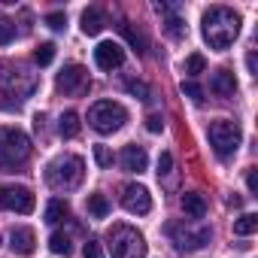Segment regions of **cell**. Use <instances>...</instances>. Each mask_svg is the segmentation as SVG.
<instances>
[{
  "instance_id": "cell-31",
  "label": "cell",
  "mask_w": 258,
  "mask_h": 258,
  "mask_svg": "<svg viewBox=\"0 0 258 258\" xmlns=\"http://www.w3.org/2000/svg\"><path fill=\"white\" fill-rule=\"evenodd\" d=\"M146 131H149V134H161V131H164V118H161L158 112H152V115L146 118Z\"/></svg>"
},
{
  "instance_id": "cell-22",
  "label": "cell",
  "mask_w": 258,
  "mask_h": 258,
  "mask_svg": "<svg viewBox=\"0 0 258 258\" xmlns=\"http://www.w3.org/2000/svg\"><path fill=\"white\" fill-rule=\"evenodd\" d=\"M67 213H70V207L55 198V201H49V207H46V222H49V225H58V222L67 219Z\"/></svg>"
},
{
  "instance_id": "cell-30",
  "label": "cell",
  "mask_w": 258,
  "mask_h": 258,
  "mask_svg": "<svg viewBox=\"0 0 258 258\" xmlns=\"http://www.w3.org/2000/svg\"><path fill=\"white\" fill-rule=\"evenodd\" d=\"M46 25H49L52 31H64V28H67V16H64V13H49V16H46Z\"/></svg>"
},
{
  "instance_id": "cell-28",
  "label": "cell",
  "mask_w": 258,
  "mask_h": 258,
  "mask_svg": "<svg viewBox=\"0 0 258 258\" xmlns=\"http://www.w3.org/2000/svg\"><path fill=\"white\" fill-rule=\"evenodd\" d=\"M13 40H16V22H10V19L0 16V46H7Z\"/></svg>"
},
{
  "instance_id": "cell-5",
  "label": "cell",
  "mask_w": 258,
  "mask_h": 258,
  "mask_svg": "<svg viewBox=\"0 0 258 258\" xmlns=\"http://www.w3.org/2000/svg\"><path fill=\"white\" fill-rule=\"evenodd\" d=\"M109 255L112 258H146V240L131 225H115L109 231Z\"/></svg>"
},
{
  "instance_id": "cell-24",
  "label": "cell",
  "mask_w": 258,
  "mask_h": 258,
  "mask_svg": "<svg viewBox=\"0 0 258 258\" xmlns=\"http://www.w3.org/2000/svg\"><path fill=\"white\" fill-rule=\"evenodd\" d=\"M94 161H97V167H100V170H109V167H112V161H115V155H112V149H109V146L97 143V146H94Z\"/></svg>"
},
{
  "instance_id": "cell-19",
  "label": "cell",
  "mask_w": 258,
  "mask_h": 258,
  "mask_svg": "<svg viewBox=\"0 0 258 258\" xmlns=\"http://www.w3.org/2000/svg\"><path fill=\"white\" fill-rule=\"evenodd\" d=\"M79 127H82V124H79V115H76L73 109L58 118V134H61L64 140H73V137L79 134Z\"/></svg>"
},
{
  "instance_id": "cell-20",
  "label": "cell",
  "mask_w": 258,
  "mask_h": 258,
  "mask_svg": "<svg viewBox=\"0 0 258 258\" xmlns=\"http://www.w3.org/2000/svg\"><path fill=\"white\" fill-rule=\"evenodd\" d=\"M258 231V216L255 213H243L240 219H234V234L237 237H249Z\"/></svg>"
},
{
  "instance_id": "cell-9",
  "label": "cell",
  "mask_w": 258,
  "mask_h": 258,
  "mask_svg": "<svg viewBox=\"0 0 258 258\" xmlns=\"http://www.w3.org/2000/svg\"><path fill=\"white\" fill-rule=\"evenodd\" d=\"M58 91L64 94H85L91 88V79H88V70L82 64H67L61 73H58Z\"/></svg>"
},
{
  "instance_id": "cell-11",
  "label": "cell",
  "mask_w": 258,
  "mask_h": 258,
  "mask_svg": "<svg viewBox=\"0 0 258 258\" xmlns=\"http://www.w3.org/2000/svg\"><path fill=\"white\" fill-rule=\"evenodd\" d=\"M121 207L131 216H146L152 210V195L146 185H124L121 188Z\"/></svg>"
},
{
  "instance_id": "cell-7",
  "label": "cell",
  "mask_w": 258,
  "mask_h": 258,
  "mask_svg": "<svg viewBox=\"0 0 258 258\" xmlns=\"http://www.w3.org/2000/svg\"><path fill=\"white\" fill-rule=\"evenodd\" d=\"M207 134H210V146H213V152H216L219 158L234 155V152L240 149V140H243L237 121H228V118L210 121V131H207Z\"/></svg>"
},
{
  "instance_id": "cell-4",
  "label": "cell",
  "mask_w": 258,
  "mask_h": 258,
  "mask_svg": "<svg viewBox=\"0 0 258 258\" xmlns=\"http://www.w3.org/2000/svg\"><path fill=\"white\" fill-rule=\"evenodd\" d=\"M40 79L37 73H31L28 67L22 64H7L0 70V94L4 97H16V100H28L34 91H37Z\"/></svg>"
},
{
  "instance_id": "cell-27",
  "label": "cell",
  "mask_w": 258,
  "mask_h": 258,
  "mask_svg": "<svg viewBox=\"0 0 258 258\" xmlns=\"http://www.w3.org/2000/svg\"><path fill=\"white\" fill-rule=\"evenodd\" d=\"M124 91L134 94V97H140V100H149V85L140 82V79H127V82H124Z\"/></svg>"
},
{
  "instance_id": "cell-15",
  "label": "cell",
  "mask_w": 258,
  "mask_h": 258,
  "mask_svg": "<svg viewBox=\"0 0 258 258\" xmlns=\"http://www.w3.org/2000/svg\"><path fill=\"white\" fill-rule=\"evenodd\" d=\"M210 91L219 94V97H231V94L237 91V79H234V73H231V70H216L213 79H210Z\"/></svg>"
},
{
  "instance_id": "cell-35",
  "label": "cell",
  "mask_w": 258,
  "mask_h": 258,
  "mask_svg": "<svg viewBox=\"0 0 258 258\" xmlns=\"http://www.w3.org/2000/svg\"><path fill=\"white\" fill-rule=\"evenodd\" d=\"M246 185H249L252 195L258 191V170H255V167H249V173H246Z\"/></svg>"
},
{
  "instance_id": "cell-3",
  "label": "cell",
  "mask_w": 258,
  "mask_h": 258,
  "mask_svg": "<svg viewBox=\"0 0 258 258\" xmlns=\"http://www.w3.org/2000/svg\"><path fill=\"white\" fill-rule=\"evenodd\" d=\"M85 176V161L79 155H61L46 167V182L55 191H73Z\"/></svg>"
},
{
  "instance_id": "cell-34",
  "label": "cell",
  "mask_w": 258,
  "mask_h": 258,
  "mask_svg": "<svg viewBox=\"0 0 258 258\" xmlns=\"http://www.w3.org/2000/svg\"><path fill=\"white\" fill-rule=\"evenodd\" d=\"M170 167H173V155H170V152H161V155H158V176H167Z\"/></svg>"
},
{
  "instance_id": "cell-17",
  "label": "cell",
  "mask_w": 258,
  "mask_h": 258,
  "mask_svg": "<svg viewBox=\"0 0 258 258\" xmlns=\"http://www.w3.org/2000/svg\"><path fill=\"white\" fill-rule=\"evenodd\" d=\"M118 34H121V37H124L127 43H131V46H134V52H137V55H146V49H149V43H146V37H143V31H137V28H134L131 22H121V25H118Z\"/></svg>"
},
{
  "instance_id": "cell-25",
  "label": "cell",
  "mask_w": 258,
  "mask_h": 258,
  "mask_svg": "<svg viewBox=\"0 0 258 258\" xmlns=\"http://www.w3.org/2000/svg\"><path fill=\"white\" fill-rule=\"evenodd\" d=\"M204 70H207V58H204L201 52H195V55L185 58V73H188V76H201Z\"/></svg>"
},
{
  "instance_id": "cell-6",
  "label": "cell",
  "mask_w": 258,
  "mask_h": 258,
  "mask_svg": "<svg viewBox=\"0 0 258 258\" xmlns=\"http://www.w3.org/2000/svg\"><path fill=\"white\" fill-rule=\"evenodd\" d=\"M124 121H127V109L115 100H97L88 109V124L97 134H115Z\"/></svg>"
},
{
  "instance_id": "cell-2",
  "label": "cell",
  "mask_w": 258,
  "mask_h": 258,
  "mask_svg": "<svg viewBox=\"0 0 258 258\" xmlns=\"http://www.w3.org/2000/svg\"><path fill=\"white\" fill-rule=\"evenodd\" d=\"M31 158V137L22 127L0 124V170H16Z\"/></svg>"
},
{
  "instance_id": "cell-29",
  "label": "cell",
  "mask_w": 258,
  "mask_h": 258,
  "mask_svg": "<svg viewBox=\"0 0 258 258\" xmlns=\"http://www.w3.org/2000/svg\"><path fill=\"white\" fill-rule=\"evenodd\" d=\"M182 94H185V97H191L195 103H201V100H204V88H201V85H198L195 79L182 82Z\"/></svg>"
},
{
  "instance_id": "cell-26",
  "label": "cell",
  "mask_w": 258,
  "mask_h": 258,
  "mask_svg": "<svg viewBox=\"0 0 258 258\" xmlns=\"http://www.w3.org/2000/svg\"><path fill=\"white\" fill-rule=\"evenodd\" d=\"M34 61H37L40 67L52 64V61H55V46H52V43H40V46H37V52H34Z\"/></svg>"
},
{
  "instance_id": "cell-12",
  "label": "cell",
  "mask_w": 258,
  "mask_h": 258,
  "mask_svg": "<svg viewBox=\"0 0 258 258\" xmlns=\"http://www.w3.org/2000/svg\"><path fill=\"white\" fill-rule=\"evenodd\" d=\"M94 61H97L100 70H118V67L124 64V49H121L118 43H112V40H103V43L94 49Z\"/></svg>"
},
{
  "instance_id": "cell-33",
  "label": "cell",
  "mask_w": 258,
  "mask_h": 258,
  "mask_svg": "<svg viewBox=\"0 0 258 258\" xmlns=\"http://www.w3.org/2000/svg\"><path fill=\"white\" fill-rule=\"evenodd\" d=\"M82 255H85V258H103V246H100L97 240H88V243L82 246Z\"/></svg>"
},
{
  "instance_id": "cell-1",
  "label": "cell",
  "mask_w": 258,
  "mask_h": 258,
  "mask_svg": "<svg viewBox=\"0 0 258 258\" xmlns=\"http://www.w3.org/2000/svg\"><path fill=\"white\" fill-rule=\"evenodd\" d=\"M201 34L210 43V49L225 52L240 37V16L228 7H210L201 19Z\"/></svg>"
},
{
  "instance_id": "cell-18",
  "label": "cell",
  "mask_w": 258,
  "mask_h": 258,
  "mask_svg": "<svg viewBox=\"0 0 258 258\" xmlns=\"http://www.w3.org/2000/svg\"><path fill=\"white\" fill-rule=\"evenodd\" d=\"M182 210H185L188 219H204V216H207V201H204V195L185 191V195H182Z\"/></svg>"
},
{
  "instance_id": "cell-10",
  "label": "cell",
  "mask_w": 258,
  "mask_h": 258,
  "mask_svg": "<svg viewBox=\"0 0 258 258\" xmlns=\"http://www.w3.org/2000/svg\"><path fill=\"white\" fill-rule=\"evenodd\" d=\"M167 234L173 237V243H176L179 252H195V249H204V246L210 243V228L191 231V228H185V225H170Z\"/></svg>"
},
{
  "instance_id": "cell-14",
  "label": "cell",
  "mask_w": 258,
  "mask_h": 258,
  "mask_svg": "<svg viewBox=\"0 0 258 258\" xmlns=\"http://www.w3.org/2000/svg\"><path fill=\"white\" fill-rule=\"evenodd\" d=\"M121 167H124L127 173H143V170L149 167L146 149H143V146H124V152H121Z\"/></svg>"
},
{
  "instance_id": "cell-36",
  "label": "cell",
  "mask_w": 258,
  "mask_h": 258,
  "mask_svg": "<svg viewBox=\"0 0 258 258\" xmlns=\"http://www.w3.org/2000/svg\"><path fill=\"white\" fill-rule=\"evenodd\" d=\"M246 67H249V73H252V76H258V61H255V52H249V55H246Z\"/></svg>"
},
{
  "instance_id": "cell-21",
  "label": "cell",
  "mask_w": 258,
  "mask_h": 258,
  "mask_svg": "<svg viewBox=\"0 0 258 258\" xmlns=\"http://www.w3.org/2000/svg\"><path fill=\"white\" fill-rule=\"evenodd\" d=\"M88 213H91L94 219H106V216H109V201H106V195H100V191L88 195Z\"/></svg>"
},
{
  "instance_id": "cell-8",
  "label": "cell",
  "mask_w": 258,
  "mask_h": 258,
  "mask_svg": "<svg viewBox=\"0 0 258 258\" xmlns=\"http://www.w3.org/2000/svg\"><path fill=\"white\" fill-rule=\"evenodd\" d=\"M34 207H37V198H34L31 188H25V185H0V210L28 216V213H34Z\"/></svg>"
},
{
  "instance_id": "cell-32",
  "label": "cell",
  "mask_w": 258,
  "mask_h": 258,
  "mask_svg": "<svg viewBox=\"0 0 258 258\" xmlns=\"http://www.w3.org/2000/svg\"><path fill=\"white\" fill-rule=\"evenodd\" d=\"M164 28H167V34H170V37H173V40H179V37H182V34H185V28H182V22H179V19H176V16H170V19H167V25H164Z\"/></svg>"
},
{
  "instance_id": "cell-13",
  "label": "cell",
  "mask_w": 258,
  "mask_h": 258,
  "mask_svg": "<svg viewBox=\"0 0 258 258\" xmlns=\"http://www.w3.org/2000/svg\"><path fill=\"white\" fill-rule=\"evenodd\" d=\"M10 249L19 258H31L37 252V234H34V228H13L10 231Z\"/></svg>"
},
{
  "instance_id": "cell-16",
  "label": "cell",
  "mask_w": 258,
  "mask_h": 258,
  "mask_svg": "<svg viewBox=\"0 0 258 258\" xmlns=\"http://www.w3.org/2000/svg\"><path fill=\"white\" fill-rule=\"evenodd\" d=\"M103 25H106V13H103V10L91 7V10H85V13H82V34L97 37V34L103 31Z\"/></svg>"
},
{
  "instance_id": "cell-23",
  "label": "cell",
  "mask_w": 258,
  "mask_h": 258,
  "mask_svg": "<svg viewBox=\"0 0 258 258\" xmlns=\"http://www.w3.org/2000/svg\"><path fill=\"white\" fill-rule=\"evenodd\" d=\"M49 249H52L55 255H70V252H73L70 237H67V234H61V231H55V234L49 237Z\"/></svg>"
}]
</instances>
